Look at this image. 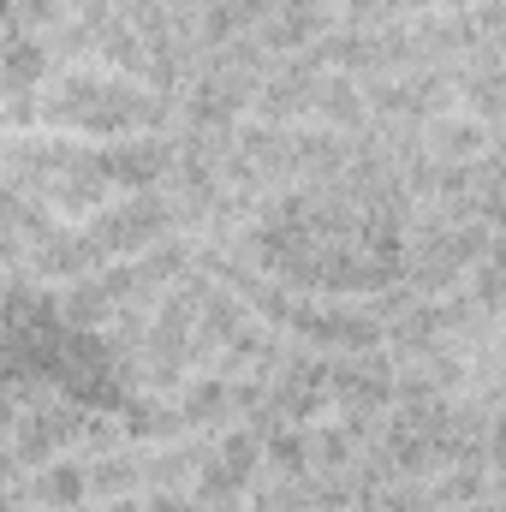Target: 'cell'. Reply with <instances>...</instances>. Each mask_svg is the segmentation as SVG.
Returning a JSON list of instances; mask_svg holds the SVG:
<instances>
[{
  "mask_svg": "<svg viewBox=\"0 0 506 512\" xmlns=\"http://www.w3.org/2000/svg\"><path fill=\"white\" fill-rule=\"evenodd\" d=\"M54 114H60V120H84V126H131V120H149V102L131 96V90H120V84L84 78V84H66V90H60Z\"/></svg>",
  "mask_w": 506,
  "mask_h": 512,
  "instance_id": "obj_1",
  "label": "cell"
}]
</instances>
